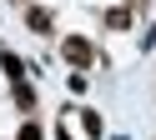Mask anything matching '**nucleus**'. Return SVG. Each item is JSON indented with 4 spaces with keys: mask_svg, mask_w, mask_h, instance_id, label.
Segmentation results:
<instances>
[{
    "mask_svg": "<svg viewBox=\"0 0 156 140\" xmlns=\"http://www.w3.org/2000/svg\"><path fill=\"white\" fill-rule=\"evenodd\" d=\"M106 25H111V30H126V25H131V15H126V10H111V15H106Z\"/></svg>",
    "mask_w": 156,
    "mask_h": 140,
    "instance_id": "2",
    "label": "nucleus"
},
{
    "mask_svg": "<svg viewBox=\"0 0 156 140\" xmlns=\"http://www.w3.org/2000/svg\"><path fill=\"white\" fill-rule=\"evenodd\" d=\"M66 60H71V65H91V45H86L81 35H71L66 40Z\"/></svg>",
    "mask_w": 156,
    "mask_h": 140,
    "instance_id": "1",
    "label": "nucleus"
},
{
    "mask_svg": "<svg viewBox=\"0 0 156 140\" xmlns=\"http://www.w3.org/2000/svg\"><path fill=\"white\" fill-rule=\"evenodd\" d=\"M20 140H41V125H20Z\"/></svg>",
    "mask_w": 156,
    "mask_h": 140,
    "instance_id": "3",
    "label": "nucleus"
}]
</instances>
